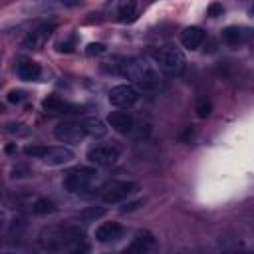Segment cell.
<instances>
[{"instance_id": "cell-1", "label": "cell", "mask_w": 254, "mask_h": 254, "mask_svg": "<svg viewBox=\"0 0 254 254\" xmlns=\"http://www.w3.org/2000/svg\"><path fill=\"white\" fill-rule=\"evenodd\" d=\"M36 244L44 252H82L87 250L85 234L80 226H50L44 228Z\"/></svg>"}, {"instance_id": "cell-2", "label": "cell", "mask_w": 254, "mask_h": 254, "mask_svg": "<svg viewBox=\"0 0 254 254\" xmlns=\"http://www.w3.org/2000/svg\"><path fill=\"white\" fill-rule=\"evenodd\" d=\"M113 70L123 78L131 80L143 91H157L161 87L159 72L145 58H117Z\"/></svg>"}, {"instance_id": "cell-3", "label": "cell", "mask_w": 254, "mask_h": 254, "mask_svg": "<svg viewBox=\"0 0 254 254\" xmlns=\"http://www.w3.org/2000/svg\"><path fill=\"white\" fill-rule=\"evenodd\" d=\"M24 153L28 157L40 159L48 165H66L70 161H74V151L64 147V145H56V147H48V145H28L24 149Z\"/></svg>"}, {"instance_id": "cell-4", "label": "cell", "mask_w": 254, "mask_h": 254, "mask_svg": "<svg viewBox=\"0 0 254 254\" xmlns=\"http://www.w3.org/2000/svg\"><path fill=\"white\" fill-rule=\"evenodd\" d=\"M153 62H155V66L161 72H165L169 76H179L185 70V56L175 46H161V48H157L153 52Z\"/></svg>"}, {"instance_id": "cell-5", "label": "cell", "mask_w": 254, "mask_h": 254, "mask_svg": "<svg viewBox=\"0 0 254 254\" xmlns=\"http://www.w3.org/2000/svg\"><path fill=\"white\" fill-rule=\"evenodd\" d=\"M97 181V169L93 167H76L66 173L64 177V189L68 193H82L87 191Z\"/></svg>"}, {"instance_id": "cell-6", "label": "cell", "mask_w": 254, "mask_h": 254, "mask_svg": "<svg viewBox=\"0 0 254 254\" xmlns=\"http://www.w3.org/2000/svg\"><path fill=\"white\" fill-rule=\"evenodd\" d=\"M121 149L113 143H97L87 151V161L95 167H111L119 161Z\"/></svg>"}, {"instance_id": "cell-7", "label": "cell", "mask_w": 254, "mask_h": 254, "mask_svg": "<svg viewBox=\"0 0 254 254\" xmlns=\"http://www.w3.org/2000/svg\"><path fill=\"white\" fill-rule=\"evenodd\" d=\"M139 191V185L133 181H111L109 185L103 187V203L105 205H115L125 201L127 197H131Z\"/></svg>"}, {"instance_id": "cell-8", "label": "cell", "mask_w": 254, "mask_h": 254, "mask_svg": "<svg viewBox=\"0 0 254 254\" xmlns=\"http://www.w3.org/2000/svg\"><path fill=\"white\" fill-rule=\"evenodd\" d=\"M54 137H56L60 143L76 145V143H82V141L87 137V131H85L84 123H80V121H62V123L56 125Z\"/></svg>"}, {"instance_id": "cell-9", "label": "cell", "mask_w": 254, "mask_h": 254, "mask_svg": "<svg viewBox=\"0 0 254 254\" xmlns=\"http://www.w3.org/2000/svg\"><path fill=\"white\" fill-rule=\"evenodd\" d=\"M107 99L117 109H129V107H133L137 103L139 91L133 85H129V84H119V85H115V87L109 89Z\"/></svg>"}, {"instance_id": "cell-10", "label": "cell", "mask_w": 254, "mask_h": 254, "mask_svg": "<svg viewBox=\"0 0 254 254\" xmlns=\"http://www.w3.org/2000/svg\"><path fill=\"white\" fill-rule=\"evenodd\" d=\"M107 125H111V129H115L117 133H131L135 119L129 111H111L107 115Z\"/></svg>"}, {"instance_id": "cell-11", "label": "cell", "mask_w": 254, "mask_h": 254, "mask_svg": "<svg viewBox=\"0 0 254 254\" xmlns=\"http://www.w3.org/2000/svg\"><path fill=\"white\" fill-rule=\"evenodd\" d=\"M125 230L119 222H101L97 228H95V240L97 242H103V244H109V242H117L119 238H123Z\"/></svg>"}, {"instance_id": "cell-12", "label": "cell", "mask_w": 254, "mask_h": 254, "mask_svg": "<svg viewBox=\"0 0 254 254\" xmlns=\"http://www.w3.org/2000/svg\"><path fill=\"white\" fill-rule=\"evenodd\" d=\"M54 30H56V26H54V24H44V26L36 28L34 32H30V34L24 38L22 48H26V50H40V48H42V44L52 36V32H54Z\"/></svg>"}, {"instance_id": "cell-13", "label": "cell", "mask_w": 254, "mask_h": 254, "mask_svg": "<svg viewBox=\"0 0 254 254\" xmlns=\"http://www.w3.org/2000/svg\"><path fill=\"white\" fill-rule=\"evenodd\" d=\"M155 244H157V242H155V236H153L149 230H139V232L135 234L133 242L125 248V252H139V254H143V252L153 250Z\"/></svg>"}, {"instance_id": "cell-14", "label": "cell", "mask_w": 254, "mask_h": 254, "mask_svg": "<svg viewBox=\"0 0 254 254\" xmlns=\"http://www.w3.org/2000/svg\"><path fill=\"white\" fill-rule=\"evenodd\" d=\"M205 38H207V34H205V30L199 28V26H189V28H185V30L181 32V44H183V48H187V50H197V48H201V44L205 42Z\"/></svg>"}, {"instance_id": "cell-15", "label": "cell", "mask_w": 254, "mask_h": 254, "mask_svg": "<svg viewBox=\"0 0 254 254\" xmlns=\"http://www.w3.org/2000/svg\"><path fill=\"white\" fill-rule=\"evenodd\" d=\"M16 74H18L20 80L32 82V80H38V78H40L42 70H40V66H38L36 62H32V60H22V62H18V66H16Z\"/></svg>"}, {"instance_id": "cell-16", "label": "cell", "mask_w": 254, "mask_h": 254, "mask_svg": "<svg viewBox=\"0 0 254 254\" xmlns=\"http://www.w3.org/2000/svg\"><path fill=\"white\" fill-rule=\"evenodd\" d=\"M84 123V127H85V131H87V137H103L105 133H107V125H105V121L103 119H99V117H87V119H84L82 121Z\"/></svg>"}, {"instance_id": "cell-17", "label": "cell", "mask_w": 254, "mask_h": 254, "mask_svg": "<svg viewBox=\"0 0 254 254\" xmlns=\"http://www.w3.org/2000/svg\"><path fill=\"white\" fill-rule=\"evenodd\" d=\"M119 22H133L137 16V0H125L117 10Z\"/></svg>"}, {"instance_id": "cell-18", "label": "cell", "mask_w": 254, "mask_h": 254, "mask_svg": "<svg viewBox=\"0 0 254 254\" xmlns=\"http://www.w3.org/2000/svg\"><path fill=\"white\" fill-rule=\"evenodd\" d=\"M222 40L228 44V46H238L244 42V30L242 28H236V26H228L224 32H222Z\"/></svg>"}, {"instance_id": "cell-19", "label": "cell", "mask_w": 254, "mask_h": 254, "mask_svg": "<svg viewBox=\"0 0 254 254\" xmlns=\"http://www.w3.org/2000/svg\"><path fill=\"white\" fill-rule=\"evenodd\" d=\"M30 209H32V212L38 214V216H44V214H50V212L56 211V207H54V203H52L50 199H36V201L30 205Z\"/></svg>"}, {"instance_id": "cell-20", "label": "cell", "mask_w": 254, "mask_h": 254, "mask_svg": "<svg viewBox=\"0 0 254 254\" xmlns=\"http://www.w3.org/2000/svg\"><path fill=\"white\" fill-rule=\"evenodd\" d=\"M103 216H105V209L103 207H87V209H84L80 212V218L84 222H95V220H99Z\"/></svg>"}, {"instance_id": "cell-21", "label": "cell", "mask_w": 254, "mask_h": 254, "mask_svg": "<svg viewBox=\"0 0 254 254\" xmlns=\"http://www.w3.org/2000/svg\"><path fill=\"white\" fill-rule=\"evenodd\" d=\"M6 133L12 137H26V135H30V127L20 121H10V123H6Z\"/></svg>"}, {"instance_id": "cell-22", "label": "cell", "mask_w": 254, "mask_h": 254, "mask_svg": "<svg viewBox=\"0 0 254 254\" xmlns=\"http://www.w3.org/2000/svg\"><path fill=\"white\" fill-rule=\"evenodd\" d=\"M76 42H78V38H76V36H70V38L62 40V42L58 44V52H60V54H70V52H74Z\"/></svg>"}, {"instance_id": "cell-23", "label": "cell", "mask_w": 254, "mask_h": 254, "mask_svg": "<svg viewBox=\"0 0 254 254\" xmlns=\"http://www.w3.org/2000/svg\"><path fill=\"white\" fill-rule=\"evenodd\" d=\"M85 52H87V56H103L107 52V48L103 44H89Z\"/></svg>"}, {"instance_id": "cell-24", "label": "cell", "mask_w": 254, "mask_h": 254, "mask_svg": "<svg viewBox=\"0 0 254 254\" xmlns=\"http://www.w3.org/2000/svg\"><path fill=\"white\" fill-rule=\"evenodd\" d=\"M207 14H209L211 18H218V16H222V14H224V8H222V4L214 2V4H211V6L207 8Z\"/></svg>"}, {"instance_id": "cell-25", "label": "cell", "mask_w": 254, "mask_h": 254, "mask_svg": "<svg viewBox=\"0 0 254 254\" xmlns=\"http://www.w3.org/2000/svg\"><path fill=\"white\" fill-rule=\"evenodd\" d=\"M197 115H199V117H209V115H211V103L201 101V103L197 105Z\"/></svg>"}, {"instance_id": "cell-26", "label": "cell", "mask_w": 254, "mask_h": 254, "mask_svg": "<svg viewBox=\"0 0 254 254\" xmlns=\"http://www.w3.org/2000/svg\"><path fill=\"white\" fill-rule=\"evenodd\" d=\"M10 103H20L22 99H24V93L22 91H16V89H12L10 93H8V97H6Z\"/></svg>"}, {"instance_id": "cell-27", "label": "cell", "mask_w": 254, "mask_h": 254, "mask_svg": "<svg viewBox=\"0 0 254 254\" xmlns=\"http://www.w3.org/2000/svg\"><path fill=\"white\" fill-rule=\"evenodd\" d=\"M139 205H143L141 199H139V201H133V203H125V205L121 207V212H131V211H135Z\"/></svg>"}, {"instance_id": "cell-28", "label": "cell", "mask_w": 254, "mask_h": 254, "mask_svg": "<svg viewBox=\"0 0 254 254\" xmlns=\"http://www.w3.org/2000/svg\"><path fill=\"white\" fill-rule=\"evenodd\" d=\"M14 175L12 177H28V175H32L30 173V169H26V167H14V171H12Z\"/></svg>"}, {"instance_id": "cell-29", "label": "cell", "mask_w": 254, "mask_h": 254, "mask_svg": "<svg viewBox=\"0 0 254 254\" xmlns=\"http://www.w3.org/2000/svg\"><path fill=\"white\" fill-rule=\"evenodd\" d=\"M252 14H254V6H252Z\"/></svg>"}]
</instances>
